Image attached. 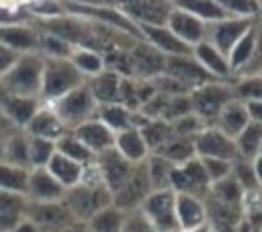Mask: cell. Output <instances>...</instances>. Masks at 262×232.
<instances>
[{"label":"cell","instance_id":"cell-1","mask_svg":"<svg viewBox=\"0 0 262 232\" xmlns=\"http://www.w3.org/2000/svg\"><path fill=\"white\" fill-rule=\"evenodd\" d=\"M86 172H90V179L82 177V183L66 189L61 199V203L68 207L76 222H88L96 211L113 205V193L100 181L94 164L86 166Z\"/></svg>","mask_w":262,"mask_h":232},{"label":"cell","instance_id":"cell-2","mask_svg":"<svg viewBox=\"0 0 262 232\" xmlns=\"http://www.w3.org/2000/svg\"><path fill=\"white\" fill-rule=\"evenodd\" d=\"M43 78V55L41 53H20L14 66L0 78L2 92L16 96H41Z\"/></svg>","mask_w":262,"mask_h":232},{"label":"cell","instance_id":"cell-3","mask_svg":"<svg viewBox=\"0 0 262 232\" xmlns=\"http://www.w3.org/2000/svg\"><path fill=\"white\" fill-rule=\"evenodd\" d=\"M86 78L72 64L70 57H45L43 55V78H41V103H53L70 90L82 86Z\"/></svg>","mask_w":262,"mask_h":232},{"label":"cell","instance_id":"cell-4","mask_svg":"<svg viewBox=\"0 0 262 232\" xmlns=\"http://www.w3.org/2000/svg\"><path fill=\"white\" fill-rule=\"evenodd\" d=\"M190 99V109L192 113L205 123V127H211L217 119V115L221 113V109L235 99L233 94V84L225 82V80H213V82H205L201 86H194L188 92Z\"/></svg>","mask_w":262,"mask_h":232},{"label":"cell","instance_id":"cell-5","mask_svg":"<svg viewBox=\"0 0 262 232\" xmlns=\"http://www.w3.org/2000/svg\"><path fill=\"white\" fill-rule=\"evenodd\" d=\"M47 105L55 111V115L61 119V123L66 125L68 131L76 129L78 125H82L88 119H94L96 117V109H98V103L94 101V96H92V92H90L86 82L82 86L70 90L61 99H57L53 103H47Z\"/></svg>","mask_w":262,"mask_h":232},{"label":"cell","instance_id":"cell-6","mask_svg":"<svg viewBox=\"0 0 262 232\" xmlns=\"http://www.w3.org/2000/svg\"><path fill=\"white\" fill-rule=\"evenodd\" d=\"M170 189L174 193H186V195H194L199 199H205L209 195L211 181L205 172L201 158L194 156L188 162L174 166L172 175H170Z\"/></svg>","mask_w":262,"mask_h":232},{"label":"cell","instance_id":"cell-7","mask_svg":"<svg viewBox=\"0 0 262 232\" xmlns=\"http://www.w3.org/2000/svg\"><path fill=\"white\" fill-rule=\"evenodd\" d=\"M143 214L149 218L156 232H174L178 230L176 222V193L172 189L151 191L141 203Z\"/></svg>","mask_w":262,"mask_h":232},{"label":"cell","instance_id":"cell-8","mask_svg":"<svg viewBox=\"0 0 262 232\" xmlns=\"http://www.w3.org/2000/svg\"><path fill=\"white\" fill-rule=\"evenodd\" d=\"M151 183H149V175L145 168V162L133 164L131 175L127 177V181L121 185L119 191L113 193V205L121 211H129V209H137L141 207V203L145 201V197L151 193Z\"/></svg>","mask_w":262,"mask_h":232},{"label":"cell","instance_id":"cell-9","mask_svg":"<svg viewBox=\"0 0 262 232\" xmlns=\"http://www.w3.org/2000/svg\"><path fill=\"white\" fill-rule=\"evenodd\" d=\"M256 25V18H239V16H229L223 21L207 23L205 31V41H209L213 47H217L225 57L229 55L231 47Z\"/></svg>","mask_w":262,"mask_h":232},{"label":"cell","instance_id":"cell-10","mask_svg":"<svg viewBox=\"0 0 262 232\" xmlns=\"http://www.w3.org/2000/svg\"><path fill=\"white\" fill-rule=\"evenodd\" d=\"M129 64H131V78L137 80H154L160 74H164L166 55L149 45L147 41H137L129 51Z\"/></svg>","mask_w":262,"mask_h":232},{"label":"cell","instance_id":"cell-11","mask_svg":"<svg viewBox=\"0 0 262 232\" xmlns=\"http://www.w3.org/2000/svg\"><path fill=\"white\" fill-rule=\"evenodd\" d=\"M92 164H94V168H96L100 181L104 183V187H106L111 193L119 191L121 185L127 181V177H129L131 170H133V164H131L129 160H125L115 148H108V150L96 154Z\"/></svg>","mask_w":262,"mask_h":232},{"label":"cell","instance_id":"cell-12","mask_svg":"<svg viewBox=\"0 0 262 232\" xmlns=\"http://www.w3.org/2000/svg\"><path fill=\"white\" fill-rule=\"evenodd\" d=\"M25 218L39 226V230H63L68 224L76 222L61 201H29L25 205Z\"/></svg>","mask_w":262,"mask_h":232},{"label":"cell","instance_id":"cell-13","mask_svg":"<svg viewBox=\"0 0 262 232\" xmlns=\"http://www.w3.org/2000/svg\"><path fill=\"white\" fill-rule=\"evenodd\" d=\"M194 154L199 158H223V160H231V162L237 158L235 142L213 125L205 127L194 138Z\"/></svg>","mask_w":262,"mask_h":232},{"label":"cell","instance_id":"cell-14","mask_svg":"<svg viewBox=\"0 0 262 232\" xmlns=\"http://www.w3.org/2000/svg\"><path fill=\"white\" fill-rule=\"evenodd\" d=\"M164 74L180 80L182 84H186L190 90L194 86H201L205 82H213L217 78H213L196 60L194 55H168L166 57V66H164Z\"/></svg>","mask_w":262,"mask_h":232},{"label":"cell","instance_id":"cell-15","mask_svg":"<svg viewBox=\"0 0 262 232\" xmlns=\"http://www.w3.org/2000/svg\"><path fill=\"white\" fill-rule=\"evenodd\" d=\"M41 31L31 23L0 25V43L8 45L16 53H39Z\"/></svg>","mask_w":262,"mask_h":232},{"label":"cell","instance_id":"cell-16","mask_svg":"<svg viewBox=\"0 0 262 232\" xmlns=\"http://www.w3.org/2000/svg\"><path fill=\"white\" fill-rule=\"evenodd\" d=\"M166 27L186 45L194 47L196 43H201L205 39V31H207V23H203L201 18L192 16L190 12L182 10V8H172L168 18H166Z\"/></svg>","mask_w":262,"mask_h":232},{"label":"cell","instance_id":"cell-17","mask_svg":"<svg viewBox=\"0 0 262 232\" xmlns=\"http://www.w3.org/2000/svg\"><path fill=\"white\" fill-rule=\"evenodd\" d=\"M96 119H100L108 129H113L115 133L125 131V129H139L143 127L149 119H145L139 111H131L121 103H108V105H98L96 109Z\"/></svg>","mask_w":262,"mask_h":232},{"label":"cell","instance_id":"cell-18","mask_svg":"<svg viewBox=\"0 0 262 232\" xmlns=\"http://www.w3.org/2000/svg\"><path fill=\"white\" fill-rule=\"evenodd\" d=\"M141 39L160 49L166 57L168 55H190L192 47L182 43L166 25H137Z\"/></svg>","mask_w":262,"mask_h":232},{"label":"cell","instance_id":"cell-19","mask_svg":"<svg viewBox=\"0 0 262 232\" xmlns=\"http://www.w3.org/2000/svg\"><path fill=\"white\" fill-rule=\"evenodd\" d=\"M66 189L53 179V175L43 168H31L29 170V183H27V199L29 201H61Z\"/></svg>","mask_w":262,"mask_h":232},{"label":"cell","instance_id":"cell-20","mask_svg":"<svg viewBox=\"0 0 262 232\" xmlns=\"http://www.w3.org/2000/svg\"><path fill=\"white\" fill-rule=\"evenodd\" d=\"M23 131L31 138H43V140H51V142H57L61 136L68 133L66 125L61 123V119L55 115V111L47 103H41L39 111L31 117V121L25 125Z\"/></svg>","mask_w":262,"mask_h":232},{"label":"cell","instance_id":"cell-21","mask_svg":"<svg viewBox=\"0 0 262 232\" xmlns=\"http://www.w3.org/2000/svg\"><path fill=\"white\" fill-rule=\"evenodd\" d=\"M39 107H41V99L16 96L0 90V113L18 129H25V125L39 111Z\"/></svg>","mask_w":262,"mask_h":232},{"label":"cell","instance_id":"cell-22","mask_svg":"<svg viewBox=\"0 0 262 232\" xmlns=\"http://www.w3.org/2000/svg\"><path fill=\"white\" fill-rule=\"evenodd\" d=\"M72 133L96 156L108 148L115 146V131L108 129L100 119H88L82 125H78L76 129H72Z\"/></svg>","mask_w":262,"mask_h":232},{"label":"cell","instance_id":"cell-23","mask_svg":"<svg viewBox=\"0 0 262 232\" xmlns=\"http://www.w3.org/2000/svg\"><path fill=\"white\" fill-rule=\"evenodd\" d=\"M176 222H178V230L184 232L205 226L207 224L205 199L186 193H176Z\"/></svg>","mask_w":262,"mask_h":232},{"label":"cell","instance_id":"cell-24","mask_svg":"<svg viewBox=\"0 0 262 232\" xmlns=\"http://www.w3.org/2000/svg\"><path fill=\"white\" fill-rule=\"evenodd\" d=\"M192 55H194V60L213 76V78H217V80H225V82H231V68H229V62H227V57L217 49V47H213L209 41H201V43H196L194 47H192Z\"/></svg>","mask_w":262,"mask_h":232},{"label":"cell","instance_id":"cell-25","mask_svg":"<svg viewBox=\"0 0 262 232\" xmlns=\"http://www.w3.org/2000/svg\"><path fill=\"white\" fill-rule=\"evenodd\" d=\"M250 123V117H248V111H246V105L244 101L239 99H231L223 109L221 113L217 115L213 127H217L219 131H223L227 138L235 140L239 136V131Z\"/></svg>","mask_w":262,"mask_h":232},{"label":"cell","instance_id":"cell-26","mask_svg":"<svg viewBox=\"0 0 262 232\" xmlns=\"http://www.w3.org/2000/svg\"><path fill=\"white\" fill-rule=\"evenodd\" d=\"M121 74H117L111 68H104L96 76L88 78L86 84L98 105H108V103H119V86H121Z\"/></svg>","mask_w":262,"mask_h":232},{"label":"cell","instance_id":"cell-27","mask_svg":"<svg viewBox=\"0 0 262 232\" xmlns=\"http://www.w3.org/2000/svg\"><path fill=\"white\" fill-rule=\"evenodd\" d=\"M113 148H115L125 160H129L131 164L145 162L147 156H149V150H147V146H145V140H143L141 131L135 129V127L115 133V146H113Z\"/></svg>","mask_w":262,"mask_h":232},{"label":"cell","instance_id":"cell-28","mask_svg":"<svg viewBox=\"0 0 262 232\" xmlns=\"http://www.w3.org/2000/svg\"><path fill=\"white\" fill-rule=\"evenodd\" d=\"M45 168L53 175V179H55L63 189H72V187H76L78 183H82V177H84V168H86V166H82V164L70 160L68 156L55 152V154L51 156V160L47 162Z\"/></svg>","mask_w":262,"mask_h":232},{"label":"cell","instance_id":"cell-29","mask_svg":"<svg viewBox=\"0 0 262 232\" xmlns=\"http://www.w3.org/2000/svg\"><path fill=\"white\" fill-rule=\"evenodd\" d=\"M0 160L12 166L31 168L29 166V136L23 129H14L2 144Z\"/></svg>","mask_w":262,"mask_h":232},{"label":"cell","instance_id":"cell-30","mask_svg":"<svg viewBox=\"0 0 262 232\" xmlns=\"http://www.w3.org/2000/svg\"><path fill=\"white\" fill-rule=\"evenodd\" d=\"M258 35H260V29H258V25H254V27L231 47V51H229V55H227V62H229L231 72H237V70L246 68V66L254 60L256 49H258Z\"/></svg>","mask_w":262,"mask_h":232},{"label":"cell","instance_id":"cell-31","mask_svg":"<svg viewBox=\"0 0 262 232\" xmlns=\"http://www.w3.org/2000/svg\"><path fill=\"white\" fill-rule=\"evenodd\" d=\"M172 4L176 8L190 12L192 16L201 18L203 23H215V21L229 18V14L215 0H172Z\"/></svg>","mask_w":262,"mask_h":232},{"label":"cell","instance_id":"cell-32","mask_svg":"<svg viewBox=\"0 0 262 232\" xmlns=\"http://www.w3.org/2000/svg\"><path fill=\"white\" fill-rule=\"evenodd\" d=\"M233 142H235L237 158L252 162V160L260 154V146H262V125L250 121V123L239 131V136H237Z\"/></svg>","mask_w":262,"mask_h":232},{"label":"cell","instance_id":"cell-33","mask_svg":"<svg viewBox=\"0 0 262 232\" xmlns=\"http://www.w3.org/2000/svg\"><path fill=\"white\" fill-rule=\"evenodd\" d=\"M151 154H160L162 158L170 160L174 166L178 164H184L188 162L190 158H194V140H188V138H178V136H172L160 150L151 152Z\"/></svg>","mask_w":262,"mask_h":232},{"label":"cell","instance_id":"cell-34","mask_svg":"<svg viewBox=\"0 0 262 232\" xmlns=\"http://www.w3.org/2000/svg\"><path fill=\"white\" fill-rule=\"evenodd\" d=\"M72 64L80 70V74L88 80L92 76H96L98 72H102L106 68L104 64V55L94 51V49H88V47H74L72 55H70Z\"/></svg>","mask_w":262,"mask_h":232},{"label":"cell","instance_id":"cell-35","mask_svg":"<svg viewBox=\"0 0 262 232\" xmlns=\"http://www.w3.org/2000/svg\"><path fill=\"white\" fill-rule=\"evenodd\" d=\"M244 195H246L244 189L237 185V181L231 175L213 183L211 189H209V197H213L219 203L233 205V207H244Z\"/></svg>","mask_w":262,"mask_h":232},{"label":"cell","instance_id":"cell-36","mask_svg":"<svg viewBox=\"0 0 262 232\" xmlns=\"http://www.w3.org/2000/svg\"><path fill=\"white\" fill-rule=\"evenodd\" d=\"M55 152L68 156L70 160H74V162H78V164H82V166H90V164L94 162V154H92L72 131H68L66 136H61V138L55 142Z\"/></svg>","mask_w":262,"mask_h":232},{"label":"cell","instance_id":"cell-37","mask_svg":"<svg viewBox=\"0 0 262 232\" xmlns=\"http://www.w3.org/2000/svg\"><path fill=\"white\" fill-rule=\"evenodd\" d=\"M29 170L31 168H20L12 166L0 160V191L8 193H18L27 197V183H29Z\"/></svg>","mask_w":262,"mask_h":232},{"label":"cell","instance_id":"cell-38","mask_svg":"<svg viewBox=\"0 0 262 232\" xmlns=\"http://www.w3.org/2000/svg\"><path fill=\"white\" fill-rule=\"evenodd\" d=\"M139 131H141V136L145 140V146H147L149 154L160 150L174 136L172 125L168 121H164V119H149L143 127H139Z\"/></svg>","mask_w":262,"mask_h":232},{"label":"cell","instance_id":"cell-39","mask_svg":"<svg viewBox=\"0 0 262 232\" xmlns=\"http://www.w3.org/2000/svg\"><path fill=\"white\" fill-rule=\"evenodd\" d=\"M145 168H147L149 183H151L154 191L170 189V175H172V168H174V164L170 160L162 158L160 154H149L147 160H145Z\"/></svg>","mask_w":262,"mask_h":232},{"label":"cell","instance_id":"cell-40","mask_svg":"<svg viewBox=\"0 0 262 232\" xmlns=\"http://www.w3.org/2000/svg\"><path fill=\"white\" fill-rule=\"evenodd\" d=\"M121 224H123V211L117 209L115 205L96 211L86 222L90 232H121Z\"/></svg>","mask_w":262,"mask_h":232},{"label":"cell","instance_id":"cell-41","mask_svg":"<svg viewBox=\"0 0 262 232\" xmlns=\"http://www.w3.org/2000/svg\"><path fill=\"white\" fill-rule=\"evenodd\" d=\"M55 154V142L43 140V138H31L29 136V166L31 168H43Z\"/></svg>","mask_w":262,"mask_h":232},{"label":"cell","instance_id":"cell-42","mask_svg":"<svg viewBox=\"0 0 262 232\" xmlns=\"http://www.w3.org/2000/svg\"><path fill=\"white\" fill-rule=\"evenodd\" d=\"M231 177L237 181V185L244 189V193H254V191H262L258 181H256V175H254V166L250 160H242V158H235L233 160V166H231Z\"/></svg>","mask_w":262,"mask_h":232},{"label":"cell","instance_id":"cell-43","mask_svg":"<svg viewBox=\"0 0 262 232\" xmlns=\"http://www.w3.org/2000/svg\"><path fill=\"white\" fill-rule=\"evenodd\" d=\"M233 84V94L239 101H262V74L244 76Z\"/></svg>","mask_w":262,"mask_h":232},{"label":"cell","instance_id":"cell-44","mask_svg":"<svg viewBox=\"0 0 262 232\" xmlns=\"http://www.w3.org/2000/svg\"><path fill=\"white\" fill-rule=\"evenodd\" d=\"M74 51V45H70L68 41L49 35V33H41V41H39V53L45 57H70Z\"/></svg>","mask_w":262,"mask_h":232},{"label":"cell","instance_id":"cell-45","mask_svg":"<svg viewBox=\"0 0 262 232\" xmlns=\"http://www.w3.org/2000/svg\"><path fill=\"white\" fill-rule=\"evenodd\" d=\"M229 16H239V18H256L260 14L258 2L256 0H215Z\"/></svg>","mask_w":262,"mask_h":232},{"label":"cell","instance_id":"cell-46","mask_svg":"<svg viewBox=\"0 0 262 232\" xmlns=\"http://www.w3.org/2000/svg\"><path fill=\"white\" fill-rule=\"evenodd\" d=\"M188 113H192L188 94H174V96H168L166 107H164L160 119L172 123V121H176V119H180V117H184V115H188Z\"/></svg>","mask_w":262,"mask_h":232},{"label":"cell","instance_id":"cell-47","mask_svg":"<svg viewBox=\"0 0 262 232\" xmlns=\"http://www.w3.org/2000/svg\"><path fill=\"white\" fill-rule=\"evenodd\" d=\"M121 232H156V228L151 226V222H149V218L143 214V209L137 207V209L123 211Z\"/></svg>","mask_w":262,"mask_h":232},{"label":"cell","instance_id":"cell-48","mask_svg":"<svg viewBox=\"0 0 262 232\" xmlns=\"http://www.w3.org/2000/svg\"><path fill=\"white\" fill-rule=\"evenodd\" d=\"M170 125H172L174 136H178V138H188V140H194V138L205 129V123H203L194 113H188V115H184V117L172 121Z\"/></svg>","mask_w":262,"mask_h":232},{"label":"cell","instance_id":"cell-49","mask_svg":"<svg viewBox=\"0 0 262 232\" xmlns=\"http://www.w3.org/2000/svg\"><path fill=\"white\" fill-rule=\"evenodd\" d=\"M196 158H199V156H196ZM201 162H203V166H205V172H207L211 185L231 175V166H233L231 160H223V158H201Z\"/></svg>","mask_w":262,"mask_h":232},{"label":"cell","instance_id":"cell-50","mask_svg":"<svg viewBox=\"0 0 262 232\" xmlns=\"http://www.w3.org/2000/svg\"><path fill=\"white\" fill-rule=\"evenodd\" d=\"M18 55H20V53H16V51L10 49L8 45L0 43V78L14 66V62L18 60Z\"/></svg>","mask_w":262,"mask_h":232},{"label":"cell","instance_id":"cell-51","mask_svg":"<svg viewBox=\"0 0 262 232\" xmlns=\"http://www.w3.org/2000/svg\"><path fill=\"white\" fill-rule=\"evenodd\" d=\"M246 111L252 123H260L262 125V101H246Z\"/></svg>","mask_w":262,"mask_h":232},{"label":"cell","instance_id":"cell-52","mask_svg":"<svg viewBox=\"0 0 262 232\" xmlns=\"http://www.w3.org/2000/svg\"><path fill=\"white\" fill-rule=\"evenodd\" d=\"M39 0H0V10H27L29 6L37 4Z\"/></svg>","mask_w":262,"mask_h":232},{"label":"cell","instance_id":"cell-53","mask_svg":"<svg viewBox=\"0 0 262 232\" xmlns=\"http://www.w3.org/2000/svg\"><path fill=\"white\" fill-rule=\"evenodd\" d=\"M10 232H39V226L33 224L31 220H27V218H20Z\"/></svg>","mask_w":262,"mask_h":232},{"label":"cell","instance_id":"cell-54","mask_svg":"<svg viewBox=\"0 0 262 232\" xmlns=\"http://www.w3.org/2000/svg\"><path fill=\"white\" fill-rule=\"evenodd\" d=\"M252 166H254L256 181H258V185H260V189H262V156H256V158L252 160Z\"/></svg>","mask_w":262,"mask_h":232},{"label":"cell","instance_id":"cell-55","mask_svg":"<svg viewBox=\"0 0 262 232\" xmlns=\"http://www.w3.org/2000/svg\"><path fill=\"white\" fill-rule=\"evenodd\" d=\"M61 232H90V230H88L86 222H72V224H68Z\"/></svg>","mask_w":262,"mask_h":232},{"label":"cell","instance_id":"cell-56","mask_svg":"<svg viewBox=\"0 0 262 232\" xmlns=\"http://www.w3.org/2000/svg\"><path fill=\"white\" fill-rule=\"evenodd\" d=\"M190 232H211V226L205 224V226H201V228H196V230H190Z\"/></svg>","mask_w":262,"mask_h":232},{"label":"cell","instance_id":"cell-57","mask_svg":"<svg viewBox=\"0 0 262 232\" xmlns=\"http://www.w3.org/2000/svg\"><path fill=\"white\" fill-rule=\"evenodd\" d=\"M258 2V10H260V14H262V0H256Z\"/></svg>","mask_w":262,"mask_h":232},{"label":"cell","instance_id":"cell-58","mask_svg":"<svg viewBox=\"0 0 262 232\" xmlns=\"http://www.w3.org/2000/svg\"><path fill=\"white\" fill-rule=\"evenodd\" d=\"M39 232H61V230H39Z\"/></svg>","mask_w":262,"mask_h":232},{"label":"cell","instance_id":"cell-59","mask_svg":"<svg viewBox=\"0 0 262 232\" xmlns=\"http://www.w3.org/2000/svg\"><path fill=\"white\" fill-rule=\"evenodd\" d=\"M258 156H262V146H260V154H258Z\"/></svg>","mask_w":262,"mask_h":232},{"label":"cell","instance_id":"cell-60","mask_svg":"<svg viewBox=\"0 0 262 232\" xmlns=\"http://www.w3.org/2000/svg\"><path fill=\"white\" fill-rule=\"evenodd\" d=\"M174 232H184V230H174Z\"/></svg>","mask_w":262,"mask_h":232},{"label":"cell","instance_id":"cell-61","mask_svg":"<svg viewBox=\"0 0 262 232\" xmlns=\"http://www.w3.org/2000/svg\"><path fill=\"white\" fill-rule=\"evenodd\" d=\"M0 90H2V88H0Z\"/></svg>","mask_w":262,"mask_h":232}]
</instances>
